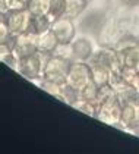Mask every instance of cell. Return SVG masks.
Instances as JSON below:
<instances>
[{"label": "cell", "mask_w": 139, "mask_h": 154, "mask_svg": "<svg viewBox=\"0 0 139 154\" xmlns=\"http://www.w3.org/2000/svg\"><path fill=\"white\" fill-rule=\"evenodd\" d=\"M50 54L43 53V51H34L28 56H25L19 60V68L18 72L23 75L25 78L34 81L37 78H43V72H44V66Z\"/></svg>", "instance_id": "obj_1"}, {"label": "cell", "mask_w": 139, "mask_h": 154, "mask_svg": "<svg viewBox=\"0 0 139 154\" xmlns=\"http://www.w3.org/2000/svg\"><path fill=\"white\" fill-rule=\"evenodd\" d=\"M70 60L65 59L59 54H50L44 66L43 72V79L56 84H65L68 78V72L70 68Z\"/></svg>", "instance_id": "obj_2"}, {"label": "cell", "mask_w": 139, "mask_h": 154, "mask_svg": "<svg viewBox=\"0 0 139 154\" xmlns=\"http://www.w3.org/2000/svg\"><path fill=\"white\" fill-rule=\"evenodd\" d=\"M92 82V72L91 66L86 62H79V60H73L70 63L69 72H68V78L66 84L72 87L73 90H76L78 93H81L85 87H88Z\"/></svg>", "instance_id": "obj_3"}, {"label": "cell", "mask_w": 139, "mask_h": 154, "mask_svg": "<svg viewBox=\"0 0 139 154\" xmlns=\"http://www.w3.org/2000/svg\"><path fill=\"white\" fill-rule=\"evenodd\" d=\"M122 112H123V103L119 98V95L113 94L98 104L95 116L100 120L105 122L107 125H117L122 122Z\"/></svg>", "instance_id": "obj_4"}, {"label": "cell", "mask_w": 139, "mask_h": 154, "mask_svg": "<svg viewBox=\"0 0 139 154\" xmlns=\"http://www.w3.org/2000/svg\"><path fill=\"white\" fill-rule=\"evenodd\" d=\"M2 18L6 21V24L11 29V34L22 35L29 31L32 13L28 8H25V9H16V11H9L6 13H2Z\"/></svg>", "instance_id": "obj_5"}, {"label": "cell", "mask_w": 139, "mask_h": 154, "mask_svg": "<svg viewBox=\"0 0 139 154\" xmlns=\"http://www.w3.org/2000/svg\"><path fill=\"white\" fill-rule=\"evenodd\" d=\"M51 31L59 40V44H70L75 40V25L72 22V18L62 16L56 19L51 25Z\"/></svg>", "instance_id": "obj_6"}, {"label": "cell", "mask_w": 139, "mask_h": 154, "mask_svg": "<svg viewBox=\"0 0 139 154\" xmlns=\"http://www.w3.org/2000/svg\"><path fill=\"white\" fill-rule=\"evenodd\" d=\"M117 54L122 63V69L132 72L139 71V43L122 47L120 50H117Z\"/></svg>", "instance_id": "obj_7"}, {"label": "cell", "mask_w": 139, "mask_h": 154, "mask_svg": "<svg viewBox=\"0 0 139 154\" xmlns=\"http://www.w3.org/2000/svg\"><path fill=\"white\" fill-rule=\"evenodd\" d=\"M59 46V40L56 38L54 32L50 29L43 34H35V47L38 51H43L47 54H53Z\"/></svg>", "instance_id": "obj_8"}, {"label": "cell", "mask_w": 139, "mask_h": 154, "mask_svg": "<svg viewBox=\"0 0 139 154\" xmlns=\"http://www.w3.org/2000/svg\"><path fill=\"white\" fill-rule=\"evenodd\" d=\"M72 48H73V56L75 60L79 62H88L92 57V46L91 41L86 38H78L72 41Z\"/></svg>", "instance_id": "obj_9"}, {"label": "cell", "mask_w": 139, "mask_h": 154, "mask_svg": "<svg viewBox=\"0 0 139 154\" xmlns=\"http://www.w3.org/2000/svg\"><path fill=\"white\" fill-rule=\"evenodd\" d=\"M89 66H91V72H92V81L98 87H103L105 84H108L110 81V75H111V71L108 68H105L103 65L94 62V60H89L88 62Z\"/></svg>", "instance_id": "obj_10"}, {"label": "cell", "mask_w": 139, "mask_h": 154, "mask_svg": "<svg viewBox=\"0 0 139 154\" xmlns=\"http://www.w3.org/2000/svg\"><path fill=\"white\" fill-rule=\"evenodd\" d=\"M51 19L47 15H32L31 19V26H29V32L34 34H43L51 29Z\"/></svg>", "instance_id": "obj_11"}, {"label": "cell", "mask_w": 139, "mask_h": 154, "mask_svg": "<svg viewBox=\"0 0 139 154\" xmlns=\"http://www.w3.org/2000/svg\"><path fill=\"white\" fill-rule=\"evenodd\" d=\"M66 15V0H50V11H48V18L51 22Z\"/></svg>", "instance_id": "obj_12"}, {"label": "cell", "mask_w": 139, "mask_h": 154, "mask_svg": "<svg viewBox=\"0 0 139 154\" xmlns=\"http://www.w3.org/2000/svg\"><path fill=\"white\" fill-rule=\"evenodd\" d=\"M86 0H66V15L68 18H75L83 11Z\"/></svg>", "instance_id": "obj_13"}, {"label": "cell", "mask_w": 139, "mask_h": 154, "mask_svg": "<svg viewBox=\"0 0 139 154\" xmlns=\"http://www.w3.org/2000/svg\"><path fill=\"white\" fill-rule=\"evenodd\" d=\"M28 9L32 15H48L50 0H31Z\"/></svg>", "instance_id": "obj_14"}, {"label": "cell", "mask_w": 139, "mask_h": 154, "mask_svg": "<svg viewBox=\"0 0 139 154\" xmlns=\"http://www.w3.org/2000/svg\"><path fill=\"white\" fill-rule=\"evenodd\" d=\"M122 3L128 8H135L136 5H139V0H122Z\"/></svg>", "instance_id": "obj_15"}, {"label": "cell", "mask_w": 139, "mask_h": 154, "mask_svg": "<svg viewBox=\"0 0 139 154\" xmlns=\"http://www.w3.org/2000/svg\"><path fill=\"white\" fill-rule=\"evenodd\" d=\"M19 3H21V6L22 8H28L29 6V3H31V0H18Z\"/></svg>", "instance_id": "obj_16"}]
</instances>
